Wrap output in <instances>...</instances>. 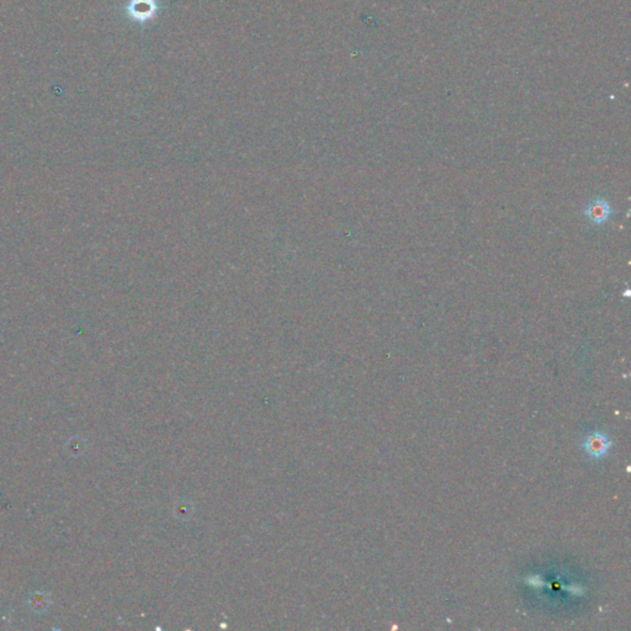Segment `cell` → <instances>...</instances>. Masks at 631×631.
Wrapping results in <instances>:
<instances>
[{
  "label": "cell",
  "instance_id": "cell-1",
  "mask_svg": "<svg viewBox=\"0 0 631 631\" xmlns=\"http://www.w3.org/2000/svg\"><path fill=\"white\" fill-rule=\"evenodd\" d=\"M585 214L593 225L602 226L612 216V208L607 200L597 197L587 205Z\"/></svg>",
  "mask_w": 631,
  "mask_h": 631
},
{
  "label": "cell",
  "instance_id": "cell-2",
  "mask_svg": "<svg viewBox=\"0 0 631 631\" xmlns=\"http://www.w3.org/2000/svg\"><path fill=\"white\" fill-rule=\"evenodd\" d=\"M157 1L156 0H131L130 6L127 8V12L132 19L137 21H147L152 19L157 12Z\"/></svg>",
  "mask_w": 631,
  "mask_h": 631
},
{
  "label": "cell",
  "instance_id": "cell-3",
  "mask_svg": "<svg viewBox=\"0 0 631 631\" xmlns=\"http://www.w3.org/2000/svg\"><path fill=\"white\" fill-rule=\"evenodd\" d=\"M610 441L603 434L596 433L589 435L585 440V449L592 457H602L608 451Z\"/></svg>",
  "mask_w": 631,
  "mask_h": 631
}]
</instances>
